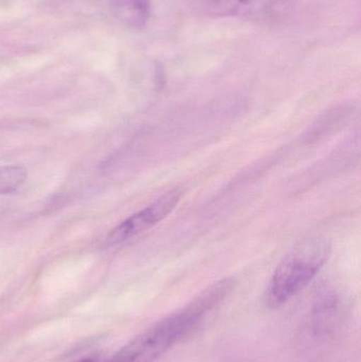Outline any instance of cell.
Wrapping results in <instances>:
<instances>
[{"label":"cell","instance_id":"1","mask_svg":"<svg viewBox=\"0 0 361 362\" xmlns=\"http://www.w3.org/2000/svg\"><path fill=\"white\" fill-rule=\"evenodd\" d=\"M220 293L207 287L184 310L159 321L134 338L107 362H153L184 339L201 319L220 304Z\"/></svg>","mask_w":361,"mask_h":362},{"label":"cell","instance_id":"2","mask_svg":"<svg viewBox=\"0 0 361 362\" xmlns=\"http://www.w3.org/2000/svg\"><path fill=\"white\" fill-rule=\"evenodd\" d=\"M332 247L324 238H309L295 246L276 268L267 286V305L277 308L312 282L330 257Z\"/></svg>","mask_w":361,"mask_h":362},{"label":"cell","instance_id":"3","mask_svg":"<svg viewBox=\"0 0 361 362\" xmlns=\"http://www.w3.org/2000/svg\"><path fill=\"white\" fill-rule=\"evenodd\" d=\"M203 12L215 17H243L259 23H279L292 10L290 0H201Z\"/></svg>","mask_w":361,"mask_h":362},{"label":"cell","instance_id":"4","mask_svg":"<svg viewBox=\"0 0 361 362\" xmlns=\"http://www.w3.org/2000/svg\"><path fill=\"white\" fill-rule=\"evenodd\" d=\"M182 195L180 189H171L143 210L125 219L108 234L105 238L106 246L120 244L160 223L175 209Z\"/></svg>","mask_w":361,"mask_h":362},{"label":"cell","instance_id":"5","mask_svg":"<svg viewBox=\"0 0 361 362\" xmlns=\"http://www.w3.org/2000/svg\"><path fill=\"white\" fill-rule=\"evenodd\" d=\"M112 13L121 21L131 28H142L150 18L148 0H114Z\"/></svg>","mask_w":361,"mask_h":362},{"label":"cell","instance_id":"6","mask_svg":"<svg viewBox=\"0 0 361 362\" xmlns=\"http://www.w3.org/2000/svg\"><path fill=\"white\" fill-rule=\"evenodd\" d=\"M27 180V171L18 165L0 167V195L18 189Z\"/></svg>","mask_w":361,"mask_h":362}]
</instances>
